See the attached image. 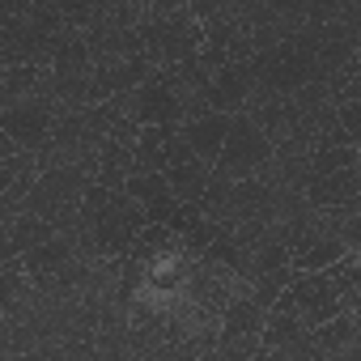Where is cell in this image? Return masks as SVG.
Returning <instances> with one entry per match:
<instances>
[{"instance_id":"cell-1","label":"cell","mask_w":361,"mask_h":361,"mask_svg":"<svg viewBox=\"0 0 361 361\" xmlns=\"http://www.w3.org/2000/svg\"><path fill=\"white\" fill-rule=\"evenodd\" d=\"M272 161V145L268 136L247 119V115H230V132L221 140V153L213 161V174L230 178V183H247V178H259L264 166Z\"/></svg>"},{"instance_id":"cell-2","label":"cell","mask_w":361,"mask_h":361,"mask_svg":"<svg viewBox=\"0 0 361 361\" xmlns=\"http://www.w3.org/2000/svg\"><path fill=\"white\" fill-rule=\"evenodd\" d=\"M285 302H289V310L298 314V323L306 331H314L327 319L344 314V298L323 272H293V281L285 285Z\"/></svg>"},{"instance_id":"cell-3","label":"cell","mask_w":361,"mask_h":361,"mask_svg":"<svg viewBox=\"0 0 361 361\" xmlns=\"http://www.w3.org/2000/svg\"><path fill=\"white\" fill-rule=\"evenodd\" d=\"M51 123H56V106L43 94H30L0 111V132L13 140L18 153H43L51 140Z\"/></svg>"},{"instance_id":"cell-4","label":"cell","mask_w":361,"mask_h":361,"mask_svg":"<svg viewBox=\"0 0 361 361\" xmlns=\"http://www.w3.org/2000/svg\"><path fill=\"white\" fill-rule=\"evenodd\" d=\"M302 200L323 213V209H340V204H353L361 200V170H336V174H319V178H306L302 188Z\"/></svg>"},{"instance_id":"cell-5","label":"cell","mask_w":361,"mask_h":361,"mask_svg":"<svg viewBox=\"0 0 361 361\" xmlns=\"http://www.w3.org/2000/svg\"><path fill=\"white\" fill-rule=\"evenodd\" d=\"M264 319H268V310L243 289L226 310H221V319H217V344H234V340H259V331H264Z\"/></svg>"},{"instance_id":"cell-6","label":"cell","mask_w":361,"mask_h":361,"mask_svg":"<svg viewBox=\"0 0 361 361\" xmlns=\"http://www.w3.org/2000/svg\"><path fill=\"white\" fill-rule=\"evenodd\" d=\"M178 132H183L192 157L213 170V161H217V153H221V140H226V132H230V115H200V119H188Z\"/></svg>"},{"instance_id":"cell-7","label":"cell","mask_w":361,"mask_h":361,"mask_svg":"<svg viewBox=\"0 0 361 361\" xmlns=\"http://www.w3.org/2000/svg\"><path fill=\"white\" fill-rule=\"evenodd\" d=\"M77 255V247H73V238L68 234H56V238H47L43 247H35V251H26L22 255V272H26V281L30 285H43V281H51L68 259Z\"/></svg>"},{"instance_id":"cell-8","label":"cell","mask_w":361,"mask_h":361,"mask_svg":"<svg viewBox=\"0 0 361 361\" xmlns=\"http://www.w3.org/2000/svg\"><path fill=\"white\" fill-rule=\"evenodd\" d=\"M306 340H310V348H314L319 357H340V353L357 348V344H361V340H357V310H344V314L327 319V323L314 327Z\"/></svg>"},{"instance_id":"cell-9","label":"cell","mask_w":361,"mask_h":361,"mask_svg":"<svg viewBox=\"0 0 361 361\" xmlns=\"http://www.w3.org/2000/svg\"><path fill=\"white\" fill-rule=\"evenodd\" d=\"M209 166L204 161H183V166H166L161 170V178H166V188H170V196L178 200V204H200V196H204V188H209Z\"/></svg>"},{"instance_id":"cell-10","label":"cell","mask_w":361,"mask_h":361,"mask_svg":"<svg viewBox=\"0 0 361 361\" xmlns=\"http://www.w3.org/2000/svg\"><path fill=\"white\" fill-rule=\"evenodd\" d=\"M136 264H145V268H153V264H161V259H170V255H178V238L166 230V226H145L136 238H132V251H128Z\"/></svg>"},{"instance_id":"cell-11","label":"cell","mask_w":361,"mask_h":361,"mask_svg":"<svg viewBox=\"0 0 361 361\" xmlns=\"http://www.w3.org/2000/svg\"><path fill=\"white\" fill-rule=\"evenodd\" d=\"M348 251H344V243H336V238H319V243H310L306 251H298V255H289V272H327L336 259H344Z\"/></svg>"},{"instance_id":"cell-12","label":"cell","mask_w":361,"mask_h":361,"mask_svg":"<svg viewBox=\"0 0 361 361\" xmlns=\"http://www.w3.org/2000/svg\"><path fill=\"white\" fill-rule=\"evenodd\" d=\"M353 166H361V149H310L306 174L319 178V174H336V170H353Z\"/></svg>"},{"instance_id":"cell-13","label":"cell","mask_w":361,"mask_h":361,"mask_svg":"<svg viewBox=\"0 0 361 361\" xmlns=\"http://www.w3.org/2000/svg\"><path fill=\"white\" fill-rule=\"evenodd\" d=\"M123 196L136 200V204L145 209V204L170 196V188H166V178H161V174H128V178H123Z\"/></svg>"},{"instance_id":"cell-14","label":"cell","mask_w":361,"mask_h":361,"mask_svg":"<svg viewBox=\"0 0 361 361\" xmlns=\"http://www.w3.org/2000/svg\"><path fill=\"white\" fill-rule=\"evenodd\" d=\"M26 170H39V153H13L0 161V192H9Z\"/></svg>"},{"instance_id":"cell-15","label":"cell","mask_w":361,"mask_h":361,"mask_svg":"<svg viewBox=\"0 0 361 361\" xmlns=\"http://www.w3.org/2000/svg\"><path fill=\"white\" fill-rule=\"evenodd\" d=\"M331 111H336V123H340L353 140H361V98H353V102H336Z\"/></svg>"},{"instance_id":"cell-16","label":"cell","mask_w":361,"mask_h":361,"mask_svg":"<svg viewBox=\"0 0 361 361\" xmlns=\"http://www.w3.org/2000/svg\"><path fill=\"white\" fill-rule=\"evenodd\" d=\"M314 149H357V140H353L340 123H327V128L314 136Z\"/></svg>"},{"instance_id":"cell-17","label":"cell","mask_w":361,"mask_h":361,"mask_svg":"<svg viewBox=\"0 0 361 361\" xmlns=\"http://www.w3.org/2000/svg\"><path fill=\"white\" fill-rule=\"evenodd\" d=\"M13 153H18V149H13V140H9L5 132H0V161H5V157H13Z\"/></svg>"},{"instance_id":"cell-18","label":"cell","mask_w":361,"mask_h":361,"mask_svg":"<svg viewBox=\"0 0 361 361\" xmlns=\"http://www.w3.org/2000/svg\"><path fill=\"white\" fill-rule=\"evenodd\" d=\"M0 111H5V94H0Z\"/></svg>"},{"instance_id":"cell-19","label":"cell","mask_w":361,"mask_h":361,"mask_svg":"<svg viewBox=\"0 0 361 361\" xmlns=\"http://www.w3.org/2000/svg\"><path fill=\"white\" fill-rule=\"evenodd\" d=\"M0 238H5V226H0Z\"/></svg>"}]
</instances>
